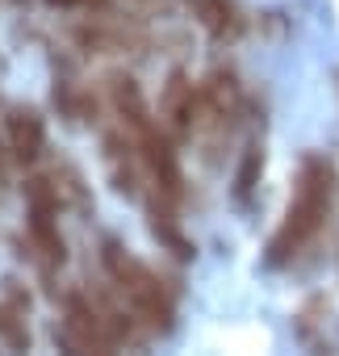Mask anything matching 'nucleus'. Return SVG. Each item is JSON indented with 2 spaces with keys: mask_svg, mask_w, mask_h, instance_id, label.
Returning <instances> with one entry per match:
<instances>
[{
  "mask_svg": "<svg viewBox=\"0 0 339 356\" xmlns=\"http://www.w3.org/2000/svg\"><path fill=\"white\" fill-rule=\"evenodd\" d=\"M331 197H335V168H331V159L326 155H306L301 168H297V185H293L289 210H285L276 235L268 239V256H264L268 268L293 264L314 243V235L322 231V222L331 214Z\"/></svg>",
  "mask_w": 339,
  "mask_h": 356,
  "instance_id": "1",
  "label": "nucleus"
},
{
  "mask_svg": "<svg viewBox=\"0 0 339 356\" xmlns=\"http://www.w3.org/2000/svg\"><path fill=\"white\" fill-rule=\"evenodd\" d=\"M101 264H105L109 281L117 285V293L126 298V306H130L151 331H172V318H176L172 298H167L163 281H159V277H155L134 252H126L117 239H105V248H101Z\"/></svg>",
  "mask_w": 339,
  "mask_h": 356,
  "instance_id": "2",
  "label": "nucleus"
},
{
  "mask_svg": "<svg viewBox=\"0 0 339 356\" xmlns=\"http://www.w3.org/2000/svg\"><path fill=\"white\" fill-rule=\"evenodd\" d=\"M138 134V151H142V163L147 172L155 176V185L163 189V197H181V163H176V151L151 122L134 130Z\"/></svg>",
  "mask_w": 339,
  "mask_h": 356,
  "instance_id": "3",
  "label": "nucleus"
},
{
  "mask_svg": "<svg viewBox=\"0 0 339 356\" xmlns=\"http://www.w3.org/2000/svg\"><path fill=\"white\" fill-rule=\"evenodd\" d=\"M5 134H9V151H13V159H22V163H34V159L42 155L47 126H42L38 109H26V105L9 109V118H5Z\"/></svg>",
  "mask_w": 339,
  "mask_h": 356,
  "instance_id": "4",
  "label": "nucleus"
},
{
  "mask_svg": "<svg viewBox=\"0 0 339 356\" xmlns=\"http://www.w3.org/2000/svg\"><path fill=\"white\" fill-rule=\"evenodd\" d=\"M159 109H163V118L172 122L181 134H189V130H193L197 109H201V97H197V88H193V80H189L185 72H172V80H167V88H163Z\"/></svg>",
  "mask_w": 339,
  "mask_h": 356,
  "instance_id": "5",
  "label": "nucleus"
},
{
  "mask_svg": "<svg viewBox=\"0 0 339 356\" xmlns=\"http://www.w3.org/2000/svg\"><path fill=\"white\" fill-rule=\"evenodd\" d=\"M189 9L206 26V34H214V38H235L239 34V13H235L231 0H189Z\"/></svg>",
  "mask_w": 339,
  "mask_h": 356,
  "instance_id": "6",
  "label": "nucleus"
},
{
  "mask_svg": "<svg viewBox=\"0 0 339 356\" xmlns=\"http://www.w3.org/2000/svg\"><path fill=\"white\" fill-rule=\"evenodd\" d=\"M109 92H113V105H117V113H122V118H126L134 130L151 122V118H147V105H142V92H138V84H134L130 76H113Z\"/></svg>",
  "mask_w": 339,
  "mask_h": 356,
  "instance_id": "7",
  "label": "nucleus"
},
{
  "mask_svg": "<svg viewBox=\"0 0 339 356\" xmlns=\"http://www.w3.org/2000/svg\"><path fill=\"white\" fill-rule=\"evenodd\" d=\"M260 172H264V147L251 143L247 155H243V163H239V176H235V202H239V206L251 202V193H256V185H260Z\"/></svg>",
  "mask_w": 339,
  "mask_h": 356,
  "instance_id": "8",
  "label": "nucleus"
},
{
  "mask_svg": "<svg viewBox=\"0 0 339 356\" xmlns=\"http://www.w3.org/2000/svg\"><path fill=\"white\" fill-rule=\"evenodd\" d=\"M151 231H155V239H163L167 248H172V252H176L181 260H189V256H193L189 239H185V235L176 231V222H172V214H167V210H159V206L151 210Z\"/></svg>",
  "mask_w": 339,
  "mask_h": 356,
  "instance_id": "9",
  "label": "nucleus"
},
{
  "mask_svg": "<svg viewBox=\"0 0 339 356\" xmlns=\"http://www.w3.org/2000/svg\"><path fill=\"white\" fill-rule=\"evenodd\" d=\"M59 9H88V5H101V0H51Z\"/></svg>",
  "mask_w": 339,
  "mask_h": 356,
  "instance_id": "10",
  "label": "nucleus"
}]
</instances>
